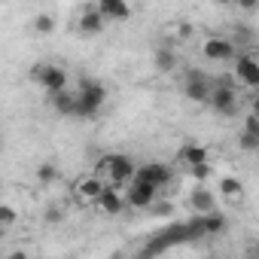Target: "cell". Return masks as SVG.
Listing matches in <instances>:
<instances>
[{
	"instance_id": "21",
	"label": "cell",
	"mask_w": 259,
	"mask_h": 259,
	"mask_svg": "<svg viewBox=\"0 0 259 259\" xmlns=\"http://www.w3.org/2000/svg\"><path fill=\"white\" fill-rule=\"evenodd\" d=\"M37 180H40V183H55V180H58V165L40 162V165H37Z\"/></svg>"
},
{
	"instance_id": "13",
	"label": "cell",
	"mask_w": 259,
	"mask_h": 259,
	"mask_svg": "<svg viewBox=\"0 0 259 259\" xmlns=\"http://www.w3.org/2000/svg\"><path fill=\"white\" fill-rule=\"evenodd\" d=\"M76 28L92 37V34H101V31L107 28V19L98 13V7H85V10L79 13V19H76Z\"/></svg>"
},
{
	"instance_id": "14",
	"label": "cell",
	"mask_w": 259,
	"mask_h": 259,
	"mask_svg": "<svg viewBox=\"0 0 259 259\" xmlns=\"http://www.w3.org/2000/svg\"><path fill=\"white\" fill-rule=\"evenodd\" d=\"M177 159L192 171V168H198V165H204V162H207V150H204L201 144H183Z\"/></svg>"
},
{
	"instance_id": "6",
	"label": "cell",
	"mask_w": 259,
	"mask_h": 259,
	"mask_svg": "<svg viewBox=\"0 0 259 259\" xmlns=\"http://www.w3.org/2000/svg\"><path fill=\"white\" fill-rule=\"evenodd\" d=\"M201 52H204V58L207 61H232V58H238V43L235 40H229V37H220V34H210L204 43H201Z\"/></svg>"
},
{
	"instance_id": "8",
	"label": "cell",
	"mask_w": 259,
	"mask_h": 259,
	"mask_svg": "<svg viewBox=\"0 0 259 259\" xmlns=\"http://www.w3.org/2000/svg\"><path fill=\"white\" fill-rule=\"evenodd\" d=\"M171 177H174L171 165H165V162H147V165H141V168H138V177H135V180H141V183H150V186L162 189V186H168V183H171Z\"/></svg>"
},
{
	"instance_id": "16",
	"label": "cell",
	"mask_w": 259,
	"mask_h": 259,
	"mask_svg": "<svg viewBox=\"0 0 259 259\" xmlns=\"http://www.w3.org/2000/svg\"><path fill=\"white\" fill-rule=\"evenodd\" d=\"M153 58H156V70H159V73H174V70H177V55H174V49H168V46H159V49L153 52Z\"/></svg>"
},
{
	"instance_id": "1",
	"label": "cell",
	"mask_w": 259,
	"mask_h": 259,
	"mask_svg": "<svg viewBox=\"0 0 259 259\" xmlns=\"http://www.w3.org/2000/svg\"><path fill=\"white\" fill-rule=\"evenodd\" d=\"M95 174L98 177H107L113 186H122V183H135L138 165L128 159V156H104V159H98Z\"/></svg>"
},
{
	"instance_id": "10",
	"label": "cell",
	"mask_w": 259,
	"mask_h": 259,
	"mask_svg": "<svg viewBox=\"0 0 259 259\" xmlns=\"http://www.w3.org/2000/svg\"><path fill=\"white\" fill-rule=\"evenodd\" d=\"M156 192H159L156 186L135 180V183H128V189H125V201H128V207L147 210V207H153V201H156Z\"/></svg>"
},
{
	"instance_id": "15",
	"label": "cell",
	"mask_w": 259,
	"mask_h": 259,
	"mask_svg": "<svg viewBox=\"0 0 259 259\" xmlns=\"http://www.w3.org/2000/svg\"><path fill=\"white\" fill-rule=\"evenodd\" d=\"M189 207L198 213V217H207V213H213L217 210V201H213V192H207V189H195L192 195H189Z\"/></svg>"
},
{
	"instance_id": "4",
	"label": "cell",
	"mask_w": 259,
	"mask_h": 259,
	"mask_svg": "<svg viewBox=\"0 0 259 259\" xmlns=\"http://www.w3.org/2000/svg\"><path fill=\"white\" fill-rule=\"evenodd\" d=\"M213 85H217V79H210L204 70H189L186 79H183V92H186V98L195 101V104H210Z\"/></svg>"
},
{
	"instance_id": "5",
	"label": "cell",
	"mask_w": 259,
	"mask_h": 259,
	"mask_svg": "<svg viewBox=\"0 0 259 259\" xmlns=\"http://www.w3.org/2000/svg\"><path fill=\"white\" fill-rule=\"evenodd\" d=\"M235 82L244 89H259V55L256 52H238L235 58Z\"/></svg>"
},
{
	"instance_id": "17",
	"label": "cell",
	"mask_w": 259,
	"mask_h": 259,
	"mask_svg": "<svg viewBox=\"0 0 259 259\" xmlns=\"http://www.w3.org/2000/svg\"><path fill=\"white\" fill-rule=\"evenodd\" d=\"M52 101V107L61 113V116H76L79 110H76V92L70 89V92H61V95H55V98H49Z\"/></svg>"
},
{
	"instance_id": "23",
	"label": "cell",
	"mask_w": 259,
	"mask_h": 259,
	"mask_svg": "<svg viewBox=\"0 0 259 259\" xmlns=\"http://www.w3.org/2000/svg\"><path fill=\"white\" fill-rule=\"evenodd\" d=\"M241 132H250V135H259V116H253V113H247L244 116V128Z\"/></svg>"
},
{
	"instance_id": "20",
	"label": "cell",
	"mask_w": 259,
	"mask_h": 259,
	"mask_svg": "<svg viewBox=\"0 0 259 259\" xmlns=\"http://www.w3.org/2000/svg\"><path fill=\"white\" fill-rule=\"evenodd\" d=\"M34 31L37 34H52L55 31V16L52 13H37L34 16Z\"/></svg>"
},
{
	"instance_id": "7",
	"label": "cell",
	"mask_w": 259,
	"mask_h": 259,
	"mask_svg": "<svg viewBox=\"0 0 259 259\" xmlns=\"http://www.w3.org/2000/svg\"><path fill=\"white\" fill-rule=\"evenodd\" d=\"M210 107L220 116H235L238 113V89L232 82H226V79H217L213 95H210Z\"/></svg>"
},
{
	"instance_id": "18",
	"label": "cell",
	"mask_w": 259,
	"mask_h": 259,
	"mask_svg": "<svg viewBox=\"0 0 259 259\" xmlns=\"http://www.w3.org/2000/svg\"><path fill=\"white\" fill-rule=\"evenodd\" d=\"M198 223H201V232H204V235H220V232L226 229V217H223L220 210H213V213H207V217H198Z\"/></svg>"
},
{
	"instance_id": "9",
	"label": "cell",
	"mask_w": 259,
	"mask_h": 259,
	"mask_svg": "<svg viewBox=\"0 0 259 259\" xmlns=\"http://www.w3.org/2000/svg\"><path fill=\"white\" fill-rule=\"evenodd\" d=\"M104 189H107V183H104V177H98L95 171L73 180V195H76L79 201H98Z\"/></svg>"
},
{
	"instance_id": "12",
	"label": "cell",
	"mask_w": 259,
	"mask_h": 259,
	"mask_svg": "<svg viewBox=\"0 0 259 259\" xmlns=\"http://www.w3.org/2000/svg\"><path fill=\"white\" fill-rule=\"evenodd\" d=\"M95 7L107 22H128L132 19V7H128L125 0H98Z\"/></svg>"
},
{
	"instance_id": "25",
	"label": "cell",
	"mask_w": 259,
	"mask_h": 259,
	"mask_svg": "<svg viewBox=\"0 0 259 259\" xmlns=\"http://www.w3.org/2000/svg\"><path fill=\"white\" fill-rule=\"evenodd\" d=\"M46 223H61V207H46Z\"/></svg>"
},
{
	"instance_id": "27",
	"label": "cell",
	"mask_w": 259,
	"mask_h": 259,
	"mask_svg": "<svg viewBox=\"0 0 259 259\" xmlns=\"http://www.w3.org/2000/svg\"><path fill=\"white\" fill-rule=\"evenodd\" d=\"M7 259H28V253H25V250H16V253H10Z\"/></svg>"
},
{
	"instance_id": "24",
	"label": "cell",
	"mask_w": 259,
	"mask_h": 259,
	"mask_svg": "<svg viewBox=\"0 0 259 259\" xmlns=\"http://www.w3.org/2000/svg\"><path fill=\"white\" fill-rule=\"evenodd\" d=\"M210 171H213V168H210V162H204V165H198V168H192L189 174H192L195 180H207V177H210Z\"/></svg>"
},
{
	"instance_id": "11",
	"label": "cell",
	"mask_w": 259,
	"mask_h": 259,
	"mask_svg": "<svg viewBox=\"0 0 259 259\" xmlns=\"http://www.w3.org/2000/svg\"><path fill=\"white\" fill-rule=\"evenodd\" d=\"M95 207L101 210V213H107V217H116V213H122L125 207H128V201H125V192H119V186H107L104 192H101V198L95 201Z\"/></svg>"
},
{
	"instance_id": "3",
	"label": "cell",
	"mask_w": 259,
	"mask_h": 259,
	"mask_svg": "<svg viewBox=\"0 0 259 259\" xmlns=\"http://www.w3.org/2000/svg\"><path fill=\"white\" fill-rule=\"evenodd\" d=\"M31 76H34V82H40V85H43V92H46L49 98H55V95H61V92H70L67 70H64L61 64H52V61L37 64V67L31 70Z\"/></svg>"
},
{
	"instance_id": "22",
	"label": "cell",
	"mask_w": 259,
	"mask_h": 259,
	"mask_svg": "<svg viewBox=\"0 0 259 259\" xmlns=\"http://www.w3.org/2000/svg\"><path fill=\"white\" fill-rule=\"evenodd\" d=\"M13 223H16V207L13 204H0V226L10 229Z\"/></svg>"
},
{
	"instance_id": "26",
	"label": "cell",
	"mask_w": 259,
	"mask_h": 259,
	"mask_svg": "<svg viewBox=\"0 0 259 259\" xmlns=\"http://www.w3.org/2000/svg\"><path fill=\"white\" fill-rule=\"evenodd\" d=\"M250 107H253V110H250V113H253V116H259V92H256V95H253V98H250Z\"/></svg>"
},
{
	"instance_id": "19",
	"label": "cell",
	"mask_w": 259,
	"mask_h": 259,
	"mask_svg": "<svg viewBox=\"0 0 259 259\" xmlns=\"http://www.w3.org/2000/svg\"><path fill=\"white\" fill-rule=\"evenodd\" d=\"M220 195H226V198H241L244 195V183L241 180H235V177H223L220 180Z\"/></svg>"
},
{
	"instance_id": "2",
	"label": "cell",
	"mask_w": 259,
	"mask_h": 259,
	"mask_svg": "<svg viewBox=\"0 0 259 259\" xmlns=\"http://www.w3.org/2000/svg\"><path fill=\"white\" fill-rule=\"evenodd\" d=\"M73 92H76V110H79L76 116H95L107 101V85L98 79H89V76H82Z\"/></svg>"
}]
</instances>
